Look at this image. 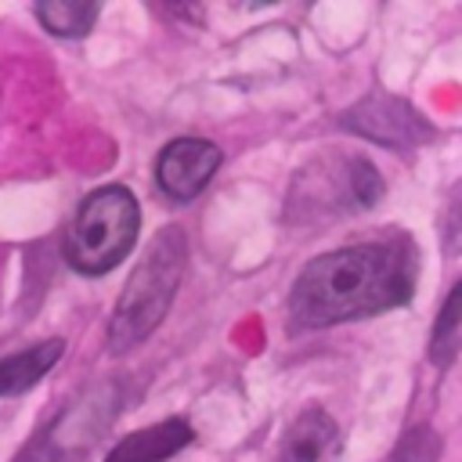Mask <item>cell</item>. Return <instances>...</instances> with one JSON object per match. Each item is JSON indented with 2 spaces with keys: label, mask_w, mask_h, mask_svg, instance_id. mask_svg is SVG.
Here are the masks:
<instances>
[{
  "label": "cell",
  "mask_w": 462,
  "mask_h": 462,
  "mask_svg": "<svg viewBox=\"0 0 462 462\" xmlns=\"http://www.w3.org/2000/svg\"><path fill=\"white\" fill-rule=\"evenodd\" d=\"M116 415H119V386L94 383L40 437V444L32 448V455L25 462H76L83 451H90L97 444V437L108 430V422Z\"/></svg>",
  "instance_id": "obj_4"
},
{
  "label": "cell",
  "mask_w": 462,
  "mask_h": 462,
  "mask_svg": "<svg viewBox=\"0 0 462 462\" xmlns=\"http://www.w3.org/2000/svg\"><path fill=\"white\" fill-rule=\"evenodd\" d=\"M224 162L220 144L206 137H173L155 155V184L173 202H195Z\"/></svg>",
  "instance_id": "obj_6"
},
{
  "label": "cell",
  "mask_w": 462,
  "mask_h": 462,
  "mask_svg": "<svg viewBox=\"0 0 462 462\" xmlns=\"http://www.w3.org/2000/svg\"><path fill=\"white\" fill-rule=\"evenodd\" d=\"M437 458H440V433L426 422L401 433V440L393 444V455H390V462H437Z\"/></svg>",
  "instance_id": "obj_13"
},
{
  "label": "cell",
  "mask_w": 462,
  "mask_h": 462,
  "mask_svg": "<svg viewBox=\"0 0 462 462\" xmlns=\"http://www.w3.org/2000/svg\"><path fill=\"white\" fill-rule=\"evenodd\" d=\"M137 231H141L137 195L126 184H101L79 202L65 231V245H61L65 263L76 274L101 278L134 253Z\"/></svg>",
  "instance_id": "obj_3"
},
{
  "label": "cell",
  "mask_w": 462,
  "mask_h": 462,
  "mask_svg": "<svg viewBox=\"0 0 462 462\" xmlns=\"http://www.w3.org/2000/svg\"><path fill=\"white\" fill-rule=\"evenodd\" d=\"M458 303H462V285L455 282L448 289V300L433 321V332H430V361L437 368H451V361L458 357Z\"/></svg>",
  "instance_id": "obj_11"
},
{
  "label": "cell",
  "mask_w": 462,
  "mask_h": 462,
  "mask_svg": "<svg viewBox=\"0 0 462 462\" xmlns=\"http://www.w3.org/2000/svg\"><path fill=\"white\" fill-rule=\"evenodd\" d=\"M350 134L365 137V141H375L390 152H408V148H419L433 137V126L401 97L386 94V90H372L365 94L357 105H350L339 119Z\"/></svg>",
  "instance_id": "obj_5"
},
{
  "label": "cell",
  "mask_w": 462,
  "mask_h": 462,
  "mask_svg": "<svg viewBox=\"0 0 462 462\" xmlns=\"http://www.w3.org/2000/svg\"><path fill=\"white\" fill-rule=\"evenodd\" d=\"M97 11H101L97 0H43V4L32 7L36 22L51 36H61V40L87 36L94 29V22H97Z\"/></svg>",
  "instance_id": "obj_10"
},
{
  "label": "cell",
  "mask_w": 462,
  "mask_h": 462,
  "mask_svg": "<svg viewBox=\"0 0 462 462\" xmlns=\"http://www.w3.org/2000/svg\"><path fill=\"white\" fill-rule=\"evenodd\" d=\"M339 455H343V433L336 419L318 404H307L289 422L278 444V462H339Z\"/></svg>",
  "instance_id": "obj_7"
},
{
  "label": "cell",
  "mask_w": 462,
  "mask_h": 462,
  "mask_svg": "<svg viewBox=\"0 0 462 462\" xmlns=\"http://www.w3.org/2000/svg\"><path fill=\"white\" fill-rule=\"evenodd\" d=\"M61 354H65V339L51 336L36 346H25V350L0 357V397H14V393L32 390L61 361Z\"/></svg>",
  "instance_id": "obj_9"
},
{
  "label": "cell",
  "mask_w": 462,
  "mask_h": 462,
  "mask_svg": "<svg viewBox=\"0 0 462 462\" xmlns=\"http://www.w3.org/2000/svg\"><path fill=\"white\" fill-rule=\"evenodd\" d=\"M346 184H350V199H354V209H372L379 206L386 184H383V173L375 170V162L361 152L346 155Z\"/></svg>",
  "instance_id": "obj_12"
},
{
  "label": "cell",
  "mask_w": 462,
  "mask_h": 462,
  "mask_svg": "<svg viewBox=\"0 0 462 462\" xmlns=\"http://www.w3.org/2000/svg\"><path fill=\"white\" fill-rule=\"evenodd\" d=\"M415 256L404 242H354L314 256L292 282L289 318L296 328L365 321L411 303Z\"/></svg>",
  "instance_id": "obj_1"
},
{
  "label": "cell",
  "mask_w": 462,
  "mask_h": 462,
  "mask_svg": "<svg viewBox=\"0 0 462 462\" xmlns=\"http://www.w3.org/2000/svg\"><path fill=\"white\" fill-rule=\"evenodd\" d=\"M184 267H188V238H184V231L177 224L159 227L155 238L148 242L144 256L130 271L116 307H112L108 332H105V343H108L112 354L134 350L137 343H144L162 325V318L170 314V307L177 300Z\"/></svg>",
  "instance_id": "obj_2"
},
{
  "label": "cell",
  "mask_w": 462,
  "mask_h": 462,
  "mask_svg": "<svg viewBox=\"0 0 462 462\" xmlns=\"http://www.w3.org/2000/svg\"><path fill=\"white\" fill-rule=\"evenodd\" d=\"M191 440H195V430H191L188 419H162L155 426L126 433L105 455V462H166L177 451H184Z\"/></svg>",
  "instance_id": "obj_8"
}]
</instances>
